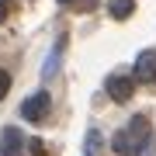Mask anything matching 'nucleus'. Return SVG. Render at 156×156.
Instances as JSON below:
<instances>
[{
	"mask_svg": "<svg viewBox=\"0 0 156 156\" xmlns=\"http://www.w3.org/2000/svg\"><path fill=\"white\" fill-rule=\"evenodd\" d=\"M149 139H153L149 118L135 115L132 122H128V128H122V132L115 135V153H118V156H146Z\"/></svg>",
	"mask_w": 156,
	"mask_h": 156,
	"instance_id": "nucleus-1",
	"label": "nucleus"
},
{
	"mask_svg": "<svg viewBox=\"0 0 156 156\" xmlns=\"http://www.w3.org/2000/svg\"><path fill=\"white\" fill-rule=\"evenodd\" d=\"M49 111H52V97L45 94V90L31 94V97L21 104V115L28 118V122H45V118H49Z\"/></svg>",
	"mask_w": 156,
	"mask_h": 156,
	"instance_id": "nucleus-2",
	"label": "nucleus"
},
{
	"mask_svg": "<svg viewBox=\"0 0 156 156\" xmlns=\"http://www.w3.org/2000/svg\"><path fill=\"white\" fill-rule=\"evenodd\" d=\"M132 90H135V80H132V76H125V73H115V76H108V97H111V101L125 104V101L132 97Z\"/></svg>",
	"mask_w": 156,
	"mask_h": 156,
	"instance_id": "nucleus-3",
	"label": "nucleus"
},
{
	"mask_svg": "<svg viewBox=\"0 0 156 156\" xmlns=\"http://www.w3.org/2000/svg\"><path fill=\"white\" fill-rule=\"evenodd\" d=\"M24 135H21V128H4L0 132V156H21L24 149Z\"/></svg>",
	"mask_w": 156,
	"mask_h": 156,
	"instance_id": "nucleus-4",
	"label": "nucleus"
},
{
	"mask_svg": "<svg viewBox=\"0 0 156 156\" xmlns=\"http://www.w3.org/2000/svg\"><path fill=\"white\" fill-rule=\"evenodd\" d=\"M135 80H156V52L153 49H146L135 59Z\"/></svg>",
	"mask_w": 156,
	"mask_h": 156,
	"instance_id": "nucleus-5",
	"label": "nucleus"
},
{
	"mask_svg": "<svg viewBox=\"0 0 156 156\" xmlns=\"http://www.w3.org/2000/svg\"><path fill=\"white\" fill-rule=\"evenodd\" d=\"M132 11H135V0H115V4H111V17H115V21H125Z\"/></svg>",
	"mask_w": 156,
	"mask_h": 156,
	"instance_id": "nucleus-6",
	"label": "nucleus"
},
{
	"mask_svg": "<svg viewBox=\"0 0 156 156\" xmlns=\"http://www.w3.org/2000/svg\"><path fill=\"white\" fill-rule=\"evenodd\" d=\"M101 149V132H90L87 135V153H97Z\"/></svg>",
	"mask_w": 156,
	"mask_h": 156,
	"instance_id": "nucleus-7",
	"label": "nucleus"
},
{
	"mask_svg": "<svg viewBox=\"0 0 156 156\" xmlns=\"http://www.w3.org/2000/svg\"><path fill=\"white\" fill-rule=\"evenodd\" d=\"M7 90H11V76H7L4 69H0V101L7 97Z\"/></svg>",
	"mask_w": 156,
	"mask_h": 156,
	"instance_id": "nucleus-8",
	"label": "nucleus"
},
{
	"mask_svg": "<svg viewBox=\"0 0 156 156\" xmlns=\"http://www.w3.org/2000/svg\"><path fill=\"white\" fill-rule=\"evenodd\" d=\"M11 11H14V0H0V21H7Z\"/></svg>",
	"mask_w": 156,
	"mask_h": 156,
	"instance_id": "nucleus-9",
	"label": "nucleus"
},
{
	"mask_svg": "<svg viewBox=\"0 0 156 156\" xmlns=\"http://www.w3.org/2000/svg\"><path fill=\"white\" fill-rule=\"evenodd\" d=\"M59 4H90V0H59Z\"/></svg>",
	"mask_w": 156,
	"mask_h": 156,
	"instance_id": "nucleus-10",
	"label": "nucleus"
}]
</instances>
